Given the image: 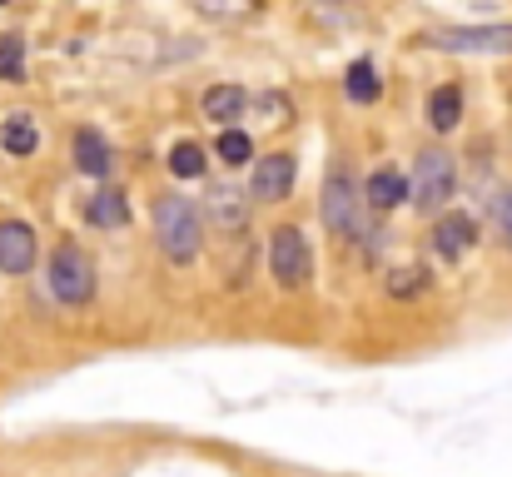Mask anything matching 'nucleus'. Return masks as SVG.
Here are the masks:
<instances>
[{
  "instance_id": "b1692460",
  "label": "nucleus",
  "mask_w": 512,
  "mask_h": 477,
  "mask_svg": "<svg viewBox=\"0 0 512 477\" xmlns=\"http://www.w3.org/2000/svg\"><path fill=\"white\" fill-rule=\"evenodd\" d=\"M498 229H503V244H508V254H512V189L498 199Z\"/></svg>"
},
{
  "instance_id": "f3484780",
  "label": "nucleus",
  "mask_w": 512,
  "mask_h": 477,
  "mask_svg": "<svg viewBox=\"0 0 512 477\" xmlns=\"http://www.w3.org/2000/svg\"><path fill=\"white\" fill-rule=\"evenodd\" d=\"M249 110H259V125H264V130H274V125H289V115H294L289 95H279V90H269V95H254V100H249Z\"/></svg>"
},
{
  "instance_id": "ddd939ff",
  "label": "nucleus",
  "mask_w": 512,
  "mask_h": 477,
  "mask_svg": "<svg viewBox=\"0 0 512 477\" xmlns=\"http://www.w3.org/2000/svg\"><path fill=\"white\" fill-rule=\"evenodd\" d=\"M85 219H90L95 229H120V224L130 219L125 189H100V194H90V199H85Z\"/></svg>"
},
{
  "instance_id": "6ab92c4d",
  "label": "nucleus",
  "mask_w": 512,
  "mask_h": 477,
  "mask_svg": "<svg viewBox=\"0 0 512 477\" xmlns=\"http://www.w3.org/2000/svg\"><path fill=\"white\" fill-rule=\"evenodd\" d=\"M170 169L179 179H204V150H199L194 140H179L170 150Z\"/></svg>"
},
{
  "instance_id": "4be33fe9",
  "label": "nucleus",
  "mask_w": 512,
  "mask_h": 477,
  "mask_svg": "<svg viewBox=\"0 0 512 477\" xmlns=\"http://www.w3.org/2000/svg\"><path fill=\"white\" fill-rule=\"evenodd\" d=\"M428 289V274L423 269H398L393 279H388V294L393 299H413V294H423Z\"/></svg>"
},
{
  "instance_id": "a211bd4d",
  "label": "nucleus",
  "mask_w": 512,
  "mask_h": 477,
  "mask_svg": "<svg viewBox=\"0 0 512 477\" xmlns=\"http://www.w3.org/2000/svg\"><path fill=\"white\" fill-rule=\"evenodd\" d=\"M0 80L5 85L25 80V40L20 35H0Z\"/></svg>"
},
{
  "instance_id": "5701e85b",
  "label": "nucleus",
  "mask_w": 512,
  "mask_h": 477,
  "mask_svg": "<svg viewBox=\"0 0 512 477\" xmlns=\"http://www.w3.org/2000/svg\"><path fill=\"white\" fill-rule=\"evenodd\" d=\"M214 214L229 224V229H239L244 224V209H239V194L234 189H214Z\"/></svg>"
},
{
  "instance_id": "f257e3e1",
  "label": "nucleus",
  "mask_w": 512,
  "mask_h": 477,
  "mask_svg": "<svg viewBox=\"0 0 512 477\" xmlns=\"http://www.w3.org/2000/svg\"><path fill=\"white\" fill-rule=\"evenodd\" d=\"M155 239H160V249H165L170 264H194L199 259V249H204V219H199L194 199L165 194L155 204Z\"/></svg>"
},
{
  "instance_id": "2eb2a0df",
  "label": "nucleus",
  "mask_w": 512,
  "mask_h": 477,
  "mask_svg": "<svg viewBox=\"0 0 512 477\" xmlns=\"http://www.w3.org/2000/svg\"><path fill=\"white\" fill-rule=\"evenodd\" d=\"M343 95H348L353 105H373V100L383 95L373 60H353V65H348V75H343Z\"/></svg>"
},
{
  "instance_id": "dca6fc26",
  "label": "nucleus",
  "mask_w": 512,
  "mask_h": 477,
  "mask_svg": "<svg viewBox=\"0 0 512 477\" xmlns=\"http://www.w3.org/2000/svg\"><path fill=\"white\" fill-rule=\"evenodd\" d=\"M0 145H5V155H35V145H40V130H35V120L30 115H10L5 125H0Z\"/></svg>"
},
{
  "instance_id": "412c9836",
  "label": "nucleus",
  "mask_w": 512,
  "mask_h": 477,
  "mask_svg": "<svg viewBox=\"0 0 512 477\" xmlns=\"http://www.w3.org/2000/svg\"><path fill=\"white\" fill-rule=\"evenodd\" d=\"M204 15H219V20H244L259 10V0H194Z\"/></svg>"
},
{
  "instance_id": "aec40b11",
  "label": "nucleus",
  "mask_w": 512,
  "mask_h": 477,
  "mask_svg": "<svg viewBox=\"0 0 512 477\" xmlns=\"http://www.w3.org/2000/svg\"><path fill=\"white\" fill-rule=\"evenodd\" d=\"M214 155L224 159V164H244V159H254V140H249V130H224V135H219V145H214Z\"/></svg>"
},
{
  "instance_id": "0eeeda50",
  "label": "nucleus",
  "mask_w": 512,
  "mask_h": 477,
  "mask_svg": "<svg viewBox=\"0 0 512 477\" xmlns=\"http://www.w3.org/2000/svg\"><path fill=\"white\" fill-rule=\"evenodd\" d=\"M294 179H299V159L294 155H264V159H254L249 194H254L259 204H279V199L294 189Z\"/></svg>"
},
{
  "instance_id": "f03ea898",
  "label": "nucleus",
  "mask_w": 512,
  "mask_h": 477,
  "mask_svg": "<svg viewBox=\"0 0 512 477\" xmlns=\"http://www.w3.org/2000/svg\"><path fill=\"white\" fill-rule=\"evenodd\" d=\"M50 294L65 309H85L95 299V259L80 244H60L50 254Z\"/></svg>"
},
{
  "instance_id": "f8f14e48",
  "label": "nucleus",
  "mask_w": 512,
  "mask_h": 477,
  "mask_svg": "<svg viewBox=\"0 0 512 477\" xmlns=\"http://www.w3.org/2000/svg\"><path fill=\"white\" fill-rule=\"evenodd\" d=\"M110 164H115V155H110V145H105L100 130H75V169H80V174L105 179Z\"/></svg>"
},
{
  "instance_id": "39448f33",
  "label": "nucleus",
  "mask_w": 512,
  "mask_h": 477,
  "mask_svg": "<svg viewBox=\"0 0 512 477\" xmlns=\"http://www.w3.org/2000/svg\"><path fill=\"white\" fill-rule=\"evenodd\" d=\"M358 184H353V174L348 169H329V179H324V199H319V219H324V229L329 234H339V239H348V234H358Z\"/></svg>"
},
{
  "instance_id": "1a4fd4ad",
  "label": "nucleus",
  "mask_w": 512,
  "mask_h": 477,
  "mask_svg": "<svg viewBox=\"0 0 512 477\" xmlns=\"http://www.w3.org/2000/svg\"><path fill=\"white\" fill-rule=\"evenodd\" d=\"M35 254H40L35 229L25 219H5L0 224V269L5 274H30L35 269Z\"/></svg>"
},
{
  "instance_id": "9b49d317",
  "label": "nucleus",
  "mask_w": 512,
  "mask_h": 477,
  "mask_svg": "<svg viewBox=\"0 0 512 477\" xmlns=\"http://www.w3.org/2000/svg\"><path fill=\"white\" fill-rule=\"evenodd\" d=\"M249 100L254 95L239 85H214V90H204V120H219L224 130H234V120H244Z\"/></svg>"
},
{
  "instance_id": "423d86ee",
  "label": "nucleus",
  "mask_w": 512,
  "mask_h": 477,
  "mask_svg": "<svg viewBox=\"0 0 512 477\" xmlns=\"http://www.w3.org/2000/svg\"><path fill=\"white\" fill-rule=\"evenodd\" d=\"M309 269H314L309 239L299 229H274V239H269V274L279 279V289H304Z\"/></svg>"
},
{
  "instance_id": "9d476101",
  "label": "nucleus",
  "mask_w": 512,
  "mask_h": 477,
  "mask_svg": "<svg viewBox=\"0 0 512 477\" xmlns=\"http://www.w3.org/2000/svg\"><path fill=\"white\" fill-rule=\"evenodd\" d=\"M408 194H413V184H408L398 169H373V174H368V184H363V199H368V209H378V214L398 209Z\"/></svg>"
},
{
  "instance_id": "4468645a",
  "label": "nucleus",
  "mask_w": 512,
  "mask_h": 477,
  "mask_svg": "<svg viewBox=\"0 0 512 477\" xmlns=\"http://www.w3.org/2000/svg\"><path fill=\"white\" fill-rule=\"evenodd\" d=\"M428 125H433L438 135H448V130L463 125V90H458V85H438V90L428 95Z\"/></svg>"
},
{
  "instance_id": "7ed1b4c3",
  "label": "nucleus",
  "mask_w": 512,
  "mask_h": 477,
  "mask_svg": "<svg viewBox=\"0 0 512 477\" xmlns=\"http://www.w3.org/2000/svg\"><path fill=\"white\" fill-rule=\"evenodd\" d=\"M458 189V159L448 150H423L413 164V204L423 214H443V204Z\"/></svg>"
},
{
  "instance_id": "6e6552de",
  "label": "nucleus",
  "mask_w": 512,
  "mask_h": 477,
  "mask_svg": "<svg viewBox=\"0 0 512 477\" xmlns=\"http://www.w3.org/2000/svg\"><path fill=\"white\" fill-rule=\"evenodd\" d=\"M473 244H478V224H473L468 214H458V209H443L438 224H433V254H438L443 264H453V259H463Z\"/></svg>"
},
{
  "instance_id": "20e7f679",
  "label": "nucleus",
  "mask_w": 512,
  "mask_h": 477,
  "mask_svg": "<svg viewBox=\"0 0 512 477\" xmlns=\"http://www.w3.org/2000/svg\"><path fill=\"white\" fill-rule=\"evenodd\" d=\"M423 45L448 55H512V25H443L428 30Z\"/></svg>"
},
{
  "instance_id": "393cba45",
  "label": "nucleus",
  "mask_w": 512,
  "mask_h": 477,
  "mask_svg": "<svg viewBox=\"0 0 512 477\" xmlns=\"http://www.w3.org/2000/svg\"><path fill=\"white\" fill-rule=\"evenodd\" d=\"M0 5H10V0H0Z\"/></svg>"
}]
</instances>
